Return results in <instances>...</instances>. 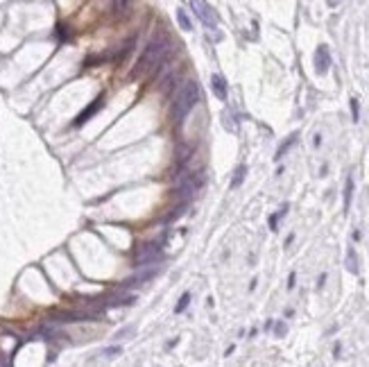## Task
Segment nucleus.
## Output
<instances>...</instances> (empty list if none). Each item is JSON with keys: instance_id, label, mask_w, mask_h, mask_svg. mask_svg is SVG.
<instances>
[{"instance_id": "f257e3e1", "label": "nucleus", "mask_w": 369, "mask_h": 367, "mask_svg": "<svg viewBox=\"0 0 369 367\" xmlns=\"http://www.w3.org/2000/svg\"><path fill=\"white\" fill-rule=\"evenodd\" d=\"M168 55H170V41H168V36H154V39H152L150 43L145 45V50H143V55L138 57V64L134 66V70H132V75H129V77H132V79L143 77L147 70H152V68H159V64H161L163 59H168Z\"/></svg>"}, {"instance_id": "f03ea898", "label": "nucleus", "mask_w": 369, "mask_h": 367, "mask_svg": "<svg viewBox=\"0 0 369 367\" xmlns=\"http://www.w3.org/2000/svg\"><path fill=\"white\" fill-rule=\"evenodd\" d=\"M197 102H200V84H197L195 79H188V82H184L179 93L174 96V102H172V120L174 123L177 125L184 123V118L195 109Z\"/></svg>"}, {"instance_id": "7ed1b4c3", "label": "nucleus", "mask_w": 369, "mask_h": 367, "mask_svg": "<svg viewBox=\"0 0 369 367\" xmlns=\"http://www.w3.org/2000/svg\"><path fill=\"white\" fill-rule=\"evenodd\" d=\"M204 184V177L197 175V172H188V170H181L174 177V191L181 200H190Z\"/></svg>"}, {"instance_id": "20e7f679", "label": "nucleus", "mask_w": 369, "mask_h": 367, "mask_svg": "<svg viewBox=\"0 0 369 367\" xmlns=\"http://www.w3.org/2000/svg\"><path fill=\"white\" fill-rule=\"evenodd\" d=\"M163 259V238L161 240H154V243H145L136 247L134 254V263L136 267L140 266H150V263H157V261Z\"/></svg>"}, {"instance_id": "39448f33", "label": "nucleus", "mask_w": 369, "mask_h": 367, "mask_svg": "<svg viewBox=\"0 0 369 367\" xmlns=\"http://www.w3.org/2000/svg\"><path fill=\"white\" fill-rule=\"evenodd\" d=\"M190 9L195 11V16L204 23V28H208V30L218 28V23H220L218 14H215V9H213L211 5H206L204 0H190Z\"/></svg>"}, {"instance_id": "423d86ee", "label": "nucleus", "mask_w": 369, "mask_h": 367, "mask_svg": "<svg viewBox=\"0 0 369 367\" xmlns=\"http://www.w3.org/2000/svg\"><path fill=\"white\" fill-rule=\"evenodd\" d=\"M159 272H161V267H157L154 263H150V266H140L134 277L127 279V281L123 283V288H134V286H140V283H145V281H150V279H154Z\"/></svg>"}, {"instance_id": "0eeeda50", "label": "nucleus", "mask_w": 369, "mask_h": 367, "mask_svg": "<svg viewBox=\"0 0 369 367\" xmlns=\"http://www.w3.org/2000/svg\"><path fill=\"white\" fill-rule=\"evenodd\" d=\"M329 68H331V52L326 45H319L317 50H315V70L319 75H324Z\"/></svg>"}, {"instance_id": "6e6552de", "label": "nucleus", "mask_w": 369, "mask_h": 367, "mask_svg": "<svg viewBox=\"0 0 369 367\" xmlns=\"http://www.w3.org/2000/svg\"><path fill=\"white\" fill-rule=\"evenodd\" d=\"M102 104H104V96H98V98H95V100L89 104V107H86L84 111H82V113H79V116H77V118H75V123H73V125H75V127H79V125H84L86 120H89L91 116H93V113H98V109H100Z\"/></svg>"}, {"instance_id": "1a4fd4ad", "label": "nucleus", "mask_w": 369, "mask_h": 367, "mask_svg": "<svg viewBox=\"0 0 369 367\" xmlns=\"http://www.w3.org/2000/svg\"><path fill=\"white\" fill-rule=\"evenodd\" d=\"M211 86H213V93L220 98V100H227L229 96V89H227V79L222 75H213L211 77Z\"/></svg>"}, {"instance_id": "9d476101", "label": "nucleus", "mask_w": 369, "mask_h": 367, "mask_svg": "<svg viewBox=\"0 0 369 367\" xmlns=\"http://www.w3.org/2000/svg\"><path fill=\"white\" fill-rule=\"evenodd\" d=\"M297 138H299V132H292V134L288 136V138H285V141L279 145V150H276V154H274V161H281V159H283V154L288 152L292 145H295Z\"/></svg>"}, {"instance_id": "9b49d317", "label": "nucleus", "mask_w": 369, "mask_h": 367, "mask_svg": "<svg viewBox=\"0 0 369 367\" xmlns=\"http://www.w3.org/2000/svg\"><path fill=\"white\" fill-rule=\"evenodd\" d=\"M344 266H347V270L351 272V274H358L360 267H358V256H356V249L349 247L347 249V261H344Z\"/></svg>"}, {"instance_id": "f8f14e48", "label": "nucleus", "mask_w": 369, "mask_h": 367, "mask_svg": "<svg viewBox=\"0 0 369 367\" xmlns=\"http://www.w3.org/2000/svg\"><path fill=\"white\" fill-rule=\"evenodd\" d=\"M351 198H353V177H347V186H344V213L351 206Z\"/></svg>"}, {"instance_id": "ddd939ff", "label": "nucleus", "mask_w": 369, "mask_h": 367, "mask_svg": "<svg viewBox=\"0 0 369 367\" xmlns=\"http://www.w3.org/2000/svg\"><path fill=\"white\" fill-rule=\"evenodd\" d=\"M177 21H179V28L181 30H186V32H190V30H193V23H190L186 9H177Z\"/></svg>"}, {"instance_id": "4468645a", "label": "nucleus", "mask_w": 369, "mask_h": 367, "mask_svg": "<svg viewBox=\"0 0 369 367\" xmlns=\"http://www.w3.org/2000/svg\"><path fill=\"white\" fill-rule=\"evenodd\" d=\"M285 213H288V204H283V206H281V209L276 211L272 218H269V229H272V232H276V225H279V220L283 218Z\"/></svg>"}, {"instance_id": "2eb2a0df", "label": "nucleus", "mask_w": 369, "mask_h": 367, "mask_svg": "<svg viewBox=\"0 0 369 367\" xmlns=\"http://www.w3.org/2000/svg\"><path fill=\"white\" fill-rule=\"evenodd\" d=\"M247 175V166H238V170H235V175L234 179H231V188H238L242 184V179H245Z\"/></svg>"}, {"instance_id": "dca6fc26", "label": "nucleus", "mask_w": 369, "mask_h": 367, "mask_svg": "<svg viewBox=\"0 0 369 367\" xmlns=\"http://www.w3.org/2000/svg\"><path fill=\"white\" fill-rule=\"evenodd\" d=\"M188 304H190V293H184V295H181V300H179V304L174 306V313H184L186 308H188Z\"/></svg>"}, {"instance_id": "f3484780", "label": "nucleus", "mask_w": 369, "mask_h": 367, "mask_svg": "<svg viewBox=\"0 0 369 367\" xmlns=\"http://www.w3.org/2000/svg\"><path fill=\"white\" fill-rule=\"evenodd\" d=\"M351 116H353V120H356V123H358L360 120V104H358V100H356V98H351Z\"/></svg>"}, {"instance_id": "a211bd4d", "label": "nucleus", "mask_w": 369, "mask_h": 367, "mask_svg": "<svg viewBox=\"0 0 369 367\" xmlns=\"http://www.w3.org/2000/svg\"><path fill=\"white\" fill-rule=\"evenodd\" d=\"M285 331H288V327H285V322H276V324H274V334H276V338H283V335H285Z\"/></svg>"}, {"instance_id": "6ab92c4d", "label": "nucleus", "mask_w": 369, "mask_h": 367, "mask_svg": "<svg viewBox=\"0 0 369 367\" xmlns=\"http://www.w3.org/2000/svg\"><path fill=\"white\" fill-rule=\"evenodd\" d=\"M184 211H186V204H181L179 209H174V211H172V213H170V215H168V220H177V218H179V215H181V213H184Z\"/></svg>"}, {"instance_id": "aec40b11", "label": "nucleus", "mask_w": 369, "mask_h": 367, "mask_svg": "<svg viewBox=\"0 0 369 367\" xmlns=\"http://www.w3.org/2000/svg\"><path fill=\"white\" fill-rule=\"evenodd\" d=\"M113 354H120V347H109V349H104V356H113Z\"/></svg>"}, {"instance_id": "412c9836", "label": "nucleus", "mask_w": 369, "mask_h": 367, "mask_svg": "<svg viewBox=\"0 0 369 367\" xmlns=\"http://www.w3.org/2000/svg\"><path fill=\"white\" fill-rule=\"evenodd\" d=\"M295 281H297V274H295V272H292V274H290V277H288V288H295Z\"/></svg>"}, {"instance_id": "4be33fe9", "label": "nucleus", "mask_w": 369, "mask_h": 367, "mask_svg": "<svg viewBox=\"0 0 369 367\" xmlns=\"http://www.w3.org/2000/svg\"><path fill=\"white\" fill-rule=\"evenodd\" d=\"M324 281H326V274H322V277H319V281H317V288H322V286H324Z\"/></svg>"}, {"instance_id": "5701e85b", "label": "nucleus", "mask_w": 369, "mask_h": 367, "mask_svg": "<svg viewBox=\"0 0 369 367\" xmlns=\"http://www.w3.org/2000/svg\"><path fill=\"white\" fill-rule=\"evenodd\" d=\"M326 2H329V7H337V2H340V0H326Z\"/></svg>"}]
</instances>
